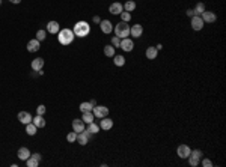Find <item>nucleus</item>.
Instances as JSON below:
<instances>
[{"mask_svg": "<svg viewBox=\"0 0 226 167\" xmlns=\"http://www.w3.org/2000/svg\"><path fill=\"white\" fill-rule=\"evenodd\" d=\"M74 38H75V35L71 29H62V30L57 32V39H59L60 45H69V44H73Z\"/></svg>", "mask_w": 226, "mask_h": 167, "instance_id": "obj_1", "label": "nucleus"}, {"mask_svg": "<svg viewBox=\"0 0 226 167\" xmlns=\"http://www.w3.org/2000/svg\"><path fill=\"white\" fill-rule=\"evenodd\" d=\"M75 36H78V38H84V36H88L90 32V26L86 21H77L74 26V29H73Z\"/></svg>", "mask_w": 226, "mask_h": 167, "instance_id": "obj_2", "label": "nucleus"}, {"mask_svg": "<svg viewBox=\"0 0 226 167\" xmlns=\"http://www.w3.org/2000/svg\"><path fill=\"white\" fill-rule=\"evenodd\" d=\"M115 35H116L119 39H124V38H127V36H130V26H128L125 21L116 24V27H115Z\"/></svg>", "mask_w": 226, "mask_h": 167, "instance_id": "obj_3", "label": "nucleus"}, {"mask_svg": "<svg viewBox=\"0 0 226 167\" xmlns=\"http://www.w3.org/2000/svg\"><path fill=\"white\" fill-rule=\"evenodd\" d=\"M92 113H94V116L95 117H100V119H103V117H105L107 114H109V108L105 106H97L92 108Z\"/></svg>", "mask_w": 226, "mask_h": 167, "instance_id": "obj_4", "label": "nucleus"}, {"mask_svg": "<svg viewBox=\"0 0 226 167\" xmlns=\"http://www.w3.org/2000/svg\"><path fill=\"white\" fill-rule=\"evenodd\" d=\"M203 20L201 18V17H197V15H193L191 17V29L193 30H202V27H203Z\"/></svg>", "mask_w": 226, "mask_h": 167, "instance_id": "obj_5", "label": "nucleus"}, {"mask_svg": "<svg viewBox=\"0 0 226 167\" xmlns=\"http://www.w3.org/2000/svg\"><path fill=\"white\" fill-rule=\"evenodd\" d=\"M124 51H133V48H134V42H133V39L130 38H124L121 39V47Z\"/></svg>", "mask_w": 226, "mask_h": 167, "instance_id": "obj_6", "label": "nucleus"}, {"mask_svg": "<svg viewBox=\"0 0 226 167\" xmlns=\"http://www.w3.org/2000/svg\"><path fill=\"white\" fill-rule=\"evenodd\" d=\"M190 152H191V149L188 148L187 144H180V146H178V149H176V154H178V157H180V158H188Z\"/></svg>", "mask_w": 226, "mask_h": 167, "instance_id": "obj_7", "label": "nucleus"}, {"mask_svg": "<svg viewBox=\"0 0 226 167\" xmlns=\"http://www.w3.org/2000/svg\"><path fill=\"white\" fill-rule=\"evenodd\" d=\"M39 161H41V155L35 154V155H30L29 158L26 159V164H27V167H38L39 166Z\"/></svg>", "mask_w": 226, "mask_h": 167, "instance_id": "obj_8", "label": "nucleus"}, {"mask_svg": "<svg viewBox=\"0 0 226 167\" xmlns=\"http://www.w3.org/2000/svg\"><path fill=\"white\" fill-rule=\"evenodd\" d=\"M201 18L203 20V23H214L217 18H216V14L211 12V11H203L201 14Z\"/></svg>", "mask_w": 226, "mask_h": 167, "instance_id": "obj_9", "label": "nucleus"}, {"mask_svg": "<svg viewBox=\"0 0 226 167\" xmlns=\"http://www.w3.org/2000/svg\"><path fill=\"white\" fill-rule=\"evenodd\" d=\"M89 133L88 131H82V133H77V142H78V144H82V146H84V144H88V142H89Z\"/></svg>", "mask_w": 226, "mask_h": 167, "instance_id": "obj_10", "label": "nucleus"}, {"mask_svg": "<svg viewBox=\"0 0 226 167\" xmlns=\"http://www.w3.org/2000/svg\"><path fill=\"white\" fill-rule=\"evenodd\" d=\"M32 119H33V117H32V114H30L29 112H20V113H18V121L21 122L23 125H27V123H30V122H32Z\"/></svg>", "mask_w": 226, "mask_h": 167, "instance_id": "obj_11", "label": "nucleus"}, {"mask_svg": "<svg viewBox=\"0 0 226 167\" xmlns=\"http://www.w3.org/2000/svg\"><path fill=\"white\" fill-rule=\"evenodd\" d=\"M109 11H110V14H113V15H119L121 12H124V5H121V3H118V2H115V3L110 5Z\"/></svg>", "mask_w": 226, "mask_h": 167, "instance_id": "obj_12", "label": "nucleus"}, {"mask_svg": "<svg viewBox=\"0 0 226 167\" xmlns=\"http://www.w3.org/2000/svg\"><path fill=\"white\" fill-rule=\"evenodd\" d=\"M143 33V27L140 24H134L133 27H130V35H133V38H140Z\"/></svg>", "mask_w": 226, "mask_h": 167, "instance_id": "obj_13", "label": "nucleus"}, {"mask_svg": "<svg viewBox=\"0 0 226 167\" xmlns=\"http://www.w3.org/2000/svg\"><path fill=\"white\" fill-rule=\"evenodd\" d=\"M100 26H101V32L105 33V35H110V32L113 30V26H112V23H110L109 20H101Z\"/></svg>", "mask_w": 226, "mask_h": 167, "instance_id": "obj_14", "label": "nucleus"}, {"mask_svg": "<svg viewBox=\"0 0 226 167\" xmlns=\"http://www.w3.org/2000/svg\"><path fill=\"white\" fill-rule=\"evenodd\" d=\"M39 48H41V44H39V41H38L36 38L30 39L29 42H27V50H29L30 53H35V51H38Z\"/></svg>", "mask_w": 226, "mask_h": 167, "instance_id": "obj_15", "label": "nucleus"}, {"mask_svg": "<svg viewBox=\"0 0 226 167\" xmlns=\"http://www.w3.org/2000/svg\"><path fill=\"white\" fill-rule=\"evenodd\" d=\"M47 30H48V33L56 35V33L60 30L59 23H57V21H48V24H47Z\"/></svg>", "mask_w": 226, "mask_h": 167, "instance_id": "obj_16", "label": "nucleus"}, {"mask_svg": "<svg viewBox=\"0 0 226 167\" xmlns=\"http://www.w3.org/2000/svg\"><path fill=\"white\" fill-rule=\"evenodd\" d=\"M73 129H74L75 133L84 131V122H83L82 119H74V121H73Z\"/></svg>", "mask_w": 226, "mask_h": 167, "instance_id": "obj_17", "label": "nucleus"}, {"mask_svg": "<svg viewBox=\"0 0 226 167\" xmlns=\"http://www.w3.org/2000/svg\"><path fill=\"white\" fill-rule=\"evenodd\" d=\"M42 66H44V59L42 57H36V59L32 60V69L33 71H39V69H42Z\"/></svg>", "mask_w": 226, "mask_h": 167, "instance_id": "obj_18", "label": "nucleus"}, {"mask_svg": "<svg viewBox=\"0 0 226 167\" xmlns=\"http://www.w3.org/2000/svg\"><path fill=\"white\" fill-rule=\"evenodd\" d=\"M146 57L149 59V60H154V59H157V54H158V50L155 47H148L146 48Z\"/></svg>", "mask_w": 226, "mask_h": 167, "instance_id": "obj_19", "label": "nucleus"}, {"mask_svg": "<svg viewBox=\"0 0 226 167\" xmlns=\"http://www.w3.org/2000/svg\"><path fill=\"white\" fill-rule=\"evenodd\" d=\"M112 127H113V121H112V119H109L107 116H105V117H103V121H101V123H100V128L109 131Z\"/></svg>", "mask_w": 226, "mask_h": 167, "instance_id": "obj_20", "label": "nucleus"}, {"mask_svg": "<svg viewBox=\"0 0 226 167\" xmlns=\"http://www.w3.org/2000/svg\"><path fill=\"white\" fill-rule=\"evenodd\" d=\"M32 122L36 125L38 128H44V127H45V119L42 117V114H36V116L32 119Z\"/></svg>", "mask_w": 226, "mask_h": 167, "instance_id": "obj_21", "label": "nucleus"}, {"mask_svg": "<svg viewBox=\"0 0 226 167\" xmlns=\"http://www.w3.org/2000/svg\"><path fill=\"white\" fill-rule=\"evenodd\" d=\"M29 157H30V151L27 148H20L18 149V158L21 159V161H26Z\"/></svg>", "mask_w": 226, "mask_h": 167, "instance_id": "obj_22", "label": "nucleus"}, {"mask_svg": "<svg viewBox=\"0 0 226 167\" xmlns=\"http://www.w3.org/2000/svg\"><path fill=\"white\" fill-rule=\"evenodd\" d=\"M94 119H95V116H94L92 112H84L82 116V121L84 122V123H90V122H94Z\"/></svg>", "mask_w": 226, "mask_h": 167, "instance_id": "obj_23", "label": "nucleus"}, {"mask_svg": "<svg viewBox=\"0 0 226 167\" xmlns=\"http://www.w3.org/2000/svg\"><path fill=\"white\" fill-rule=\"evenodd\" d=\"M36 129H38V127L33 122H30V123L26 125V133H27L29 136H35V134H36Z\"/></svg>", "mask_w": 226, "mask_h": 167, "instance_id": "obj_24", "label": "nucleus"}, {"mask_svg": "<svg viewBox=\"0 0 226 167\" xmlns=\"http://www.w3.org/2000/svg\"><path fill=\"white\" fill-rule=\"evenodd\" d=\"M89 134H97L98 131H100V125H97V123H94V122H90V123H88V129H86Z\"/></svg>", "mask_w": 226, "mask_h": 167, "instance_id": "obj_25", "label": "nucleus"}, {"mask_svg": "<svg viewBox=\"0 0 226 167\" xmlns=\"http://www.w3.org/2000/svg\"><path fill=\"white\" fill-rule=\"evenodd\" d=\"M92 108H94V104H92V102H82V104H80L82 113H84V112H92Z\"/></svg>", "mask_w": 226, "mask_h": 167, "instance_id": "obj_26", "label": "nucleus"}, {"mask_svg": "<svg viewBox=\"0 0 226 167\" xmlns=\"http://www.w3.org/2000/svg\"><path fill=\"white\" fill-rule=\"evenodd\" d=\"M124 9L127 11V12H133L136 9V3H134V0H128L127 3L124 5Z\"/></svg>", "mask_w": 226, "mask_h": 167, "instance_id": "obj_27", "label": "nucleus"}, {"mask_svg": "<svg viewBox=\"0 0 226 167\" xmlns=\"http://www.w3.org/2000/svg\"><path fill=\"white\" fill-rule=\"evenodd\" d=\"M104 54L107 57H113L115 56V47L113 45H105L104 47Z\"/></svg>", "mask_w": 226, "mask_h": 167, "instance_id": "obj_28", "label": "nucleus"}, {"mask_svg": "<svg viewBox=\"0 0 226 167\" xmlns=\"http://www.w3.org/2000/svg\"><path fill=\"white\" fill-rule=\"evenodd\" d=\"M203 11H205V5H203V3H197V5H196V8L193 9L195 15H197V17H201V14H202Z\"/></svg>", "mask_w": 226, "mask_h": 167, "instance_id": "obj_29", "label": "nucleus"}, {"mask_svg": "<svg viewBox=\"0 0 226 167\" xmlns=\"http://www.w3.org/2000/svg\"><path fill=\"white\" fill-rule=\"evenodd\" d=\"M115 57V65L116 66H124L125 65V57L124 56H113Z\"/></svg>", "mask_w": 226, "mask_h": 167, "instance_id": "obj_30", "label": "nucleus"}, {"mask_svg": "<svg viewBox=\"0 0 226 167\" xmlns=\"http://www.w3.org/2000/svg\"><path fill=\"white\" fill-rule=\"evenodd\" d=\"M67 140L69 142V143H74V142H77V133H75V131L69 133V134L67 136Z\"/></svg>", "mask_w": 226, "mask_h": 167, "instance_id": "obj_31", "label": "nucleus"}, {"mask_svg": "<svg viewBox=\"0 0 226 167\" xmlns=\"http://www.w3.org/2000/svg\"><path fill=\"white\" fill-rule=\"evenodd\" d=\"M188 163H190V166L196 167L197 164H199V158H196V157H193V155H188Z\"/></svg>", "mask_w": 226, "mask_h": 167, "instance_id": "obj_32", "label": "nucleus"}, {"mask_svg": "<svg viewBox=\"0 0 226 167\" xmlns=\"http://www.w3.org/2000/svg\"><path fill=\"white\" fill-rule=\"evenodd\" d=\"M45 36H47V32H45V30H38L36 32V39L39 41V42H41V41H44Z\"/></svg>", "mask_w": 226, "mask_h": 167, "instance_id": "obj_33", "label": "nucleus"}, {"mask_svg": "<svg viewBox=\"0 0 226 167\" xmlns=\"http://www.w3.org/2000/svg\"><path fill=\"white\" fill-rule=\"evenodd\" d=\"M119 15H121V18H122V21H125V23H128V21L131 20V14H130V12H121Z\"/></svg>", "mask_w": 226, "mask_h": 167, "instance_id": "obj_34", "label": "nucleus"}, {"mask_svg": "<svg viewBox=\"0 0 226 167\" xmlns=\"http://www.w3.org/2000/svg\"><path fill=\"white\" fill-rule=\"evenodd\" d=\"M190 155H193V157H196V158H199V159L203 157V154H202V151H201V149H195L193 152H190Z\"/></svg>", "mask_w": 226, "mask_h": 167, "instance_id": "obj_35", "label": "nucleus"}, {"mask_svg": "<svg viewBox=\"0 0 226 167\" xmlns=\"http://www.w3.org/2000/svg\"><path fill=\"white\" fill-rule=\"evenodd\" d=\"M112 45L115 47V48H119L121 47V39L118 38V36H113L112 38Z\"/></svg>", "mask_w": 226, "mask_h": 167, "instance_id": "obj_36", "label": "nucleus"}, {"mask_svg": "<svg viewBox=\"0 0 226 167\" xmlns=\"http://www.w3.org/2000/svg\"><path fill=\"white\" fill-rule=\"evenodd\" d=\"M45 113V106H38V108H36V114H44Z\"/></svg>", "mask_w": 226, "mask_h": 167, "instance_id": "obj_37", "label": "nucleus"}, {"mask_svg": "<svg viewBox=\"0 0 226 167\" xmlns=\"http://www.w3.org/2000/svg\"><path fill=\"white\" fill-rule=\"evenodd\" d=\"M202 166L203 167H211V166H213V163H211L208 158H203L202 159Z\"/></svg>", "mask_w": 226, "mask_h": 167, "instance_id": "obj_38", "label": "nucleus"}, {"mask_svg": "<svg viewBox=\"0 0 226 167\" xmlns=\"http://www.w3.org/2000/svg\"><path fill=\"white\" fill-rule=\"evenodd\" d=\"M94 23H101V18H100L98 15H95L94 17Z\"/></svg>", "mask_w": 226, "mask_h": 167, "instance_id": "obj_39", "label": "nucleus"}, {"mask_svg": "<svg viewBox=\"0 0 226 167\" xmlns=\"http://www.w3.org/2000/svg\"><path fill=\"white\" fill-rule=\"evenodd\" d=\"M187 15H188V17H193V15H195L193 9H188V11H187Z\"/></svg>", "mask_w": 226, "mask_h": 167, "instance_id": "obj_40", "label": "nucleus"}, {"mask_svg": "<svg viewBox=\"0 0 226 167\" xmlns=\"http://www.w3.org/2000/svg\"><path fill=\"white\" fill-rule=\"evenodd\" d=\"M9 2H11V3H14V5H18L21 0H9Z\"/></svg>", "mask_w": 226, "mask_h": 167, "instance_id": "obj_41", "label": "nucleus"}, {"mask_svg": "<svg viewBox=\"0 0 226 167\" xmlns=\"http://www.w3.org/2000/svg\"><path fill=\"white\" fill-rule=\"evenodd\" d=\"M0 5H2V0H0Z\"/></svg>", "mask_w": 226, "mask_h": 167, "instance_id": "obj_42", "label": "nucleus"}]
</instances>
